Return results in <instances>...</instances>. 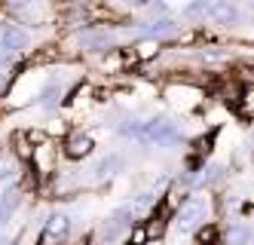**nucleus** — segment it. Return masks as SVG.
Masks as SVG:
<instances>
[{
  "instance_id": "1",
  "label": "nucleus",
  "mask_w": 254,
  "mask_h": 245,
  "mask_svg": "<svg viewBox=\"0 0 254 245\" xmlns=\"http://www.w3.org/2000/svg\"><path fill=\"white\" fill-rule=\"evenodd\" d=\"M138 141L141 144H156V147H169V144H178L181 141V129L169 120H141L138 126Z\"/></svg>"
},
{
  "instance_id": "2",
  "label": "nucleus",
  "mask_w": 254,
  "mask_h": 245,
  "mask_svg": "<svg viewBox=\"0 0 254 245\" xmlns=\"http://www.w3.org/2000/svg\"><path fill=\"white\" fill-rule=\"evenodd\" d=\"M132 227H135V209H132V205H120V209H114L111 218L101 224L98 236L104 242H117L126 230H132Z\"/></svg>"
},
{
  "instance_id": "3",
  "label": "nucleus",
  "mask_w": 254,
  "mask_h": 245,
  "mask_svg": "<svg viewBox=\"0 0 254 245\" xmlns=\"http://www.w3.org/2000/svg\"><path fill=\"white\" fill-rule=\"evenodd\" d=\"M205 224V202L202 199H184L175 212V227L181 233H193L196 227Z\"/></svg>"
},
{
  "instance_id": "4",
  "label": "nucleus",
  "mask_w": 254,
  "mask_h": 245,
  "mask_svg": "<svg viewBox=\"0 0 254 245\" xmlns=\"http://www.w3.org/2000/svg\"><path fill=\"white\" fill-rule=\"evenodd\" d=\"M28 43H31V37L19 25H3V28H0V52L19 55V52L28 49Z\"/></svg>"
},
{
  "instance_id": "5",
  "label": "nucleus",
  "mask_w": 254,
  "mask_h": 245,
  "mask_svg": "<svg viewBox=\"0 0 254 245\" xmlns=\"http://www.w3.org/2000/svg\"><path fill=\"white\" fill-rule=\"evenodd\" d=\"M208 18L217 25H236L242 18L239 6L233 3V0H211V9H208Z\"/></svg>"
},
{
  "instance_id": "6",
  "label": "nucleus",
  "mask_w": 254,
  "mask_h": 245,
  "mask_svg": "<svg viewBox=\"0 0 254 245\" xmlns=\"http://www.w3.org/2000/svg\"><path fill=\"white\" fill-rule=\"evenodd\" d=\"M175 31H178L175 18L162 15V18H153V22H141L135 28V37H172Z\"/></svg>"
},
{
  "instance_id": "7",
  "label": "nucleus",
  "mask_w": 254,
  "mask_h": 245,
  "mask_svg": "<svg viewBox=\"0 0 254 245\" xmlns=\"http://www.w3.org/2000/svg\"><path fill=\"white\" fill-rule=\"evenodd\" d=\"M92 147H95V141H92V135H86V132H74V135L64 138V154L70 160L89 157V154H92Z\"/></svg>"
},
{
  "instance_id": "8",
  "label": "nucleus",
  "mask_w": 254,
  "mask_h": 245,
  "mask_svg": "<svg viewBox=\"0 0 254 245\" xmlns=\"http://www.w3.org/2000/svg\"><path fill=\"white\" fill-rule=\"evenodd\" d=\"M67 230H70V218L64 212H52L46 218V227H43V242L46 239H64Z\"/></svg>"
},
{
  "instance_id": "9",
  "label": "nucleus",
  "mask_w": 254,
  "mask_h": 245,
  "mask_svg": "<svg viewBox=\"0 0 254 245\" xmlns=\"http://www.w3.org/2000/svg\"><path fill=\"white\" fill-rule=\"evenodd\" d=\"M126 168V160L120 157V154H111V157H104V160H98V165H95V181H104V178H114V175H120Z\"/></svg>"
},
{
  "instance_id": "10",
  "label": "nucleus",
  "mask_w": 254,
  "mask_h": 245,
  "mask_svg": "<svg viewBox=\"0 0 254 245\" xmlns=\"http://www.w3.org/2000/svg\"><path fill=\"white\" fill-rule=\"evenodd\" d=\"M83 46L89 52H104V49H114V34L98 31V34H86L83 37Z\"/></svg>"
},
{
  "instance_id": "11",
  "label": "nucleus",
  "mask_w": 254,
  "mask_h": 245,
  "mask_svg": "<svg viewBox=\"0 0 254 245\" xmlns=\"http://www.w3.org/2000/svg\"><path fill=\"white\" fill-rule=\"evenodd\" d=\"M0 181H3L6 187H12L15 181H19V160H15L12 154L0 157Z\"/></svg>"
},
{
  "instance_id": "12",
  "label": "nucleus",
  "mask_w": 254,
  "mask_h": 245,
  "mask_svg": "<svg viewBox=\"0 0 254 245\" xmlns=\"http://www.w3.org/2000/svg\"><path fill=\"white\" fill-rule=\"evenodd\" d=\"M227 245H248L251 242V227L248 224H230V230L224 233Z\"/></svg>"
},
{
  "instance_id": "13",
  "label": "nucleus",
  "mask_w": 254,
  "mask_h": 245,
  "mask_svg": "<svg viewBox=\"0 0 254 245\" xmlns=\"http://www.w3.org/2000/svg\"><path fill=\"white\" fill-rule=\"evenodd\" d=\"M64 95V86L59 83V80H49L46 83V89H43V95H40V101L46 104V107H52V104H59V98Z\"/></svg>"
},
{
  "instance_id": "14",
  "label": "nucleus",
  "mask_w": 254,
  "mask_h": 245,
  "mask_svg": "<svg viewBox=\"0 0 254 245\" xmlns=\"http://www.w3.org/2000/svg\"><path fill=\"white\" fill-rule=\"evenodd\" d=\"M211 9V0H190L184 6V18H208Z\"/></svg>"
},
{
  "instance_id": "15",
  "label": "nucleus",
  "mask_w": 254,
  "mask_h": 245,
  "mask_svg": "<svg viewBox=\"0 0 254 245\" xmlns=\"http://www.w3.org/2000/svg\"><path fill=\"white\" fill-rule=\"evenodd\" d=\"M196 239H199V245H217L221 242V230H217L214 224H205V227L196 233Z\"/></svg>"
},
{
  "instance_id": "16",
  "label": "nucleus",
  "mask_w": 254,
  "mask_h": 245,
  "mask_svg": "<svg viewBox=\"0 0 254 245\" xmlns=\"http://www.w3.org/2000/svg\"><path fill=\"white\" fill-rule=\"evenodd\" d=\"M221 178H224V165L211 163V165L202 168V175H199V184H214V181H221Z\"/></svg>"
},
{
  "instance_id": "17",
  "label": "nucleus",
  "mask_w": 254,
  "mask_h": 245,
  "mask_svg": "<svg viewBox=\"0 0 254 245\" xmlns=\"http://www.w3.org/2000/svg\"><path fill=\"white\" fill-rule=\"evenodd\" d=\"M34 154V150H31V144H28V135H25V132H19V135H15V160H28Z\"/></svg>"
},
{
  "instance_id": "18",
  "label": "nucleus",
  "mask_w": 254,
  "mask_h": 245,
  "mask_svg": "<svg viewBox=\"0 0 254 245\" xmlns=\"http://www.w3.org/2000/svg\"><path fill=\"white\" fill-rule=\"evenodd\" d=\"M15 205H19V193H15V190H6L3 199H0V209H3V212H12Z\"/></svg>"
},
{
  "instance_id": "19",
  "label": "nucleus",
  "mask_w": 254,
  "mask_h": 245,
  "mask_svg": "<svg viewBox=\"0 0 254 245\" xmlns=\"http://www.w3.org/2000/svg\"><path fill=\"white\" fill-rule=\"evenodd\" d=\"M202 59H208V62H221V59H227V52H224L221 46H205V49H202Z\"/></svg>"
},
{
  "instance_id": "20",
  "label": "nucleus",
  "mask_w": 254,
  "mask_h": 245,
  "mask_svg": "<svg viewBox=\"0 0 254 245\" xmlns=\"http://www.w3.org/2000/svg\"><path fill=\"white\" fill-rule=\"evenodd\" d=\"M144 242H147V233H144V227H135V230H132L129 245H144Z\"/></svg>"
},
{
  "instance_id": "21",
  "label": "nucleus",
  "mask_w": 254,
  "mask_h": 245,
  "mask_svg": "<svg viewBox=\"0 0 254 245\" xmlns=\"http://www.w3.org/2000/svg\"><path fill=\"white\" fill-rule=\"evenodd\" d=\"M150 12L153 15H166V3H150Z\"/></svg>"
}]
</instances>
